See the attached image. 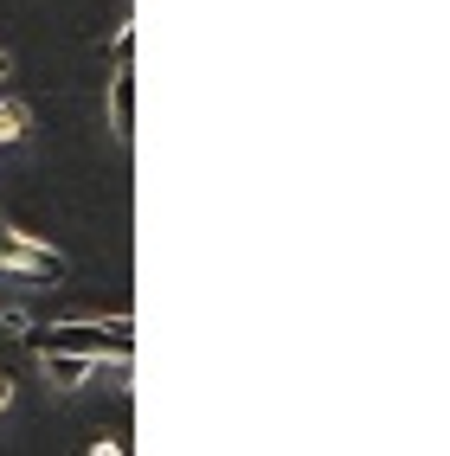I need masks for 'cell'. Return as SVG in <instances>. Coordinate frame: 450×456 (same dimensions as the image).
<instances>
[{
	"instance_id": "obj_1",
	"label": "cell",
	"mask_w": 450,
	"mask_h": 456,
	"mask_svg": "<svg viewBox=\"0 0 450 456\" xmlns=\"http://www.w3.org/2000/svg\"><path fill=\"white\" fill-rule=\"evenodd\" d=\"M33 354H84V360H129L135 354V328L129 315L116 322H58V328H26L20 334Z\"/></svg>"
},
{
	"instance_id": "obj_2",
	"label": "cell",
	"mask_w": 450,
	"mask_h": 456,
	"mask_svg": "<svg viewBox=\"0 0 450 456\" xmlns=\"http://www.w3.org/2000/svg\"><path fill=\"white\" fill-rule=\"evenodd\" d=\"M0 270H20V277H39V283L71 277L65 251H52V245H39L33 232H13V225H0Z\"/></svg>"
},
{
	"instance_id": "obj_3",
	"label": "cell",
	"mask_w": 450,
	"mask_h": 456,
	"mask_svg": "<svg viewBox=\"0 0 450 456\" xmlns=\"http://www.w3.org/2000/svg\"><path fill=\"white\" fill-rule=\"evenodd\" d=\"M110 135L116 142H135V71H116L110 77Z\"/></svg>"
},
{
	"instance_id": "obj_4",
	"label": "cell",
	"mask_w": 450,
	"mask_h": 456,
	"mask_svg": "<svg viewBox=\"0 0 450 456\" xmlns=\"http://www.w3.org/2000/svg\"><path fill=\"white\" fill-rule=\"evenodd\" d=\"M39 373H45V386H58V392H78V386H90L97 360H84V354H39Z\"/></svg>"
},
{
	"instance_id": "obj_5",
	"label": "cell",
	"mask_w": 450,
	"mask_h": 456,
	"mask_svg": "<svg viewBox=\"0 0 450 456\" xmlns=\"http://www.w3.org/2000/svg\"><path fill=\"white\" fill-rule=\"evenodd\" d=\"M26 129H33V110H26V103H13V97H0V148L26 142Z\"/></svg>"
},
{
	"instance_id": "obj_6",
	"label": "cell",
	"mask_w": 450,
	"mask_h": 456,
	"mask_svg": "<svg viewBox=\"0 0 450 456\" xmlns=\"http://www.w3.org/2000/svg\"><path fill=\"white\" fill-rule=\"evenodd\" d=\"M110 58H116V71H135V20H123V26H116V45H110Z\"/></svg>"
},
{
	"instance_id": "obj_7",
	"label": "cell",
	"mask_w": 450,
	"mask_h": 456,
	"mask_svg": "<svg viewBox=\"0 0 450 456\" xmlns=\"http://www.w3.org/2000/svg\"><path fill=\"white\" fill-rule=\"evenodd\" d=\"M26 328H33L26 309H0V334H26Z\"/></svg>"
},
{
	"instance_id": "obj_8",
	"label": "cell",
	"mask_w": 450,
	"mask_h": 456,
	"mask_svg": "<svg viewBox=\"0 0 450 456\" xmlns=\"http://www.w3.org/2000/svg\"><path fill=\"white\" fill-rule=\"evenodd\" d=\"M90 456H123V444H110V437H97V444H90Z\"/></svg>"
},
{
	"instance_id": "obj_9",
	"label": "cell",
	"mask_w": 450,
	"mask_h": 456,
	"mask_svg": "<svg viewBox=\"0 0 450 456\" xmlns=\"http://www.w3.org/2000/svg\"><path fill=\"white\" fill-rule=\"evenodd\" d=\"M13 405V373H0V411Z\"/></svg>"
},
{
	"instance_id": "obj_10",
	"label": "cell",
	"mask_w": 450,
	"mask_h": 456,
	"mask_svg": "<svg viewBox=\"0 0 450 456\" xmlns=\"http://www.w3.org/2000/svg\"><path fill=\"white\" fill-rule=\"evenodd\" d=\"M7 71H13V58H7V52H0V77H7Z\"/></svg>"
}]
</instances>
